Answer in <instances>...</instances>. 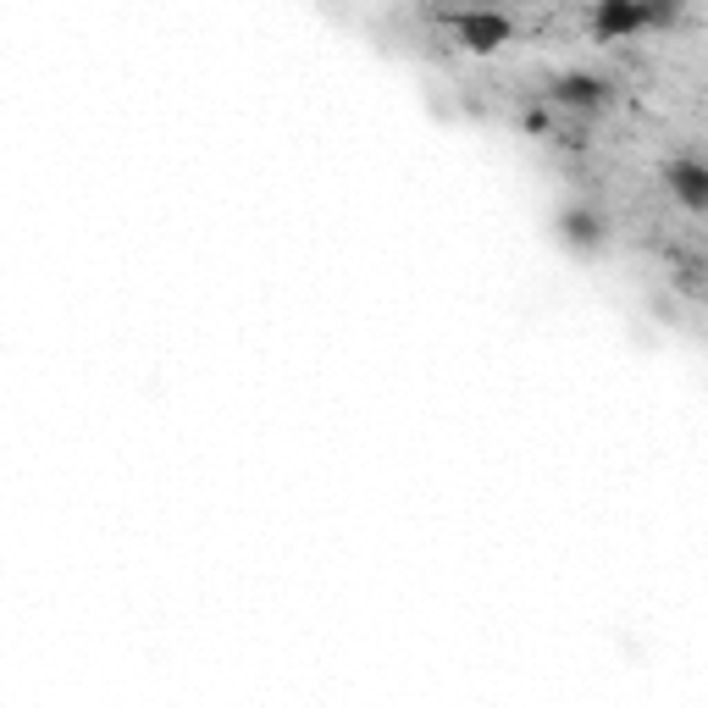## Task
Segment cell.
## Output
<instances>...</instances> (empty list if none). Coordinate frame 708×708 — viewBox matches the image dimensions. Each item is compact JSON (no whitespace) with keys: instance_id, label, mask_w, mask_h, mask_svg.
<instances>
[{"instance_id":"1","label":"cell","mask_w":708,"mask_h":708,"mask_svg":"<svg viewBox=\"0 0 708 708\" xmlns=\"http://www.w3.org/2000/svg\"><path fill=\"white\" fill-rule=\"evenodd\" d=\"M665 177H670V188L681 194L687 211H704V161H698V155H681Z\"/></svg>"}]
</instances>
